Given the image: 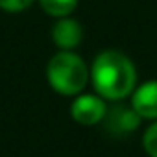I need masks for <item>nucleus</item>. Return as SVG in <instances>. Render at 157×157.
<instances>
[{
  "instance_id": "f257e3e1",
  "label": "nucleus",
  "mask_w": 157,
  "mask_h": 157,
  "mask_svg": "<svg viewBox=\"0 0 157 157\" xmlns=\"http://www.w3.org/2000/svg\"><path fill=\"white\" fill-rule=\"evenodd\" d=\"M89 70L94 93L105 102H124L139 85L135 63L120 50L100 52L93 59Z\"/></svg>"
},
{
  "instance_id": "f03ea898",
  "label": "nucleus",
  "mask_w": 157,
  "mask_h": 157,
  "mask_svg": "<svg viewBox=\"0 0 157 157\" xmlns=\"http://www.w3.org/2000/svg\"><path fill=\"white\" fill-rule=\"evenodd\" d=\"M46 82L61 96H78L91 82V70L80 54L59 50L46 63Z\"/></svg>"
},
{
  "instance_id": "7ed1b4c3",
  "label": "nucleus",
  "mask_w": 157,
  "mask_h": 157,
  "mask_svg": "<svg viewBox=\"0 0 157 157\" xmlns=\"http://www.w3.org/2000/svg\"><path fill=\"white\" fill-rule=\"evenodd\" d=\"M107 113V102L96 93H82L70 104V118L80 126L102 124Z\"/></svg>"
},
{
  "instance_id": "20e7f679",
  "label": "nucleus",
  "mask_w": 157,
  "mask_h": 157,
  "mask_svg": "<svg viewBox=\"0 0 157 157\" xmlns=\"http://www.w3.org/2000/svg\"><path fill=\"white\" fill-rule=\"evenodd\" d=\"M50 37H52V43L57 46V50L76 52V48L83 41V26L72 17L56 19L50 30Z\"/></svg>"
},
{
  "instance_id": "39448f33",
  "label": "nucleus",
  "mask_w": 157,
  "mask_h": 157,
  "mask_svg": "<svg viewBox=\"0 0 157 157\" xmlns=\"http://www.w3.org/2000/svg\"><path fill=\"white\" fill-rule=\"evenodd\" d=\"M142 118L135 113V109L129 105H124L122 102H115L113 107H107V113H105V118H104V124H105V129L115 133V135H129L133 131L139 129Z\"/></svg>"
},
{
  "instance_id": "423d86ee",
  "label": "nucleus",
  "mask_w": 157,
  "mask_h": 157,
  "mask_svg": "<svg viewBox=\"0 0 157 157\" xmlns=\"http://www.w3.org/2000/svg\"><path fill=\"white\" fill-rule=\"evenodd\" d=\"M129 105L142 120H157V80L139 83L129 96Z\"/></svg>"
},
{
  "instance_id": "0eeeda50",
  "label": "nucleus",
  "mask_w": 157,
  "mask_h": 157,
  "mask_svg": "<svg viewBox=\"0 0 157 157\" xmlns=\"http://www.w3.org/2000/svg\"><path fill=\"white\" fill-rule=\"evenodd\" d=\"M37 2L41 10L52 19L70 17L78 8V0H37Z\"/></svg>"
},
{
  "instance_id": "6e6552de",
  "label": "nucleus",
  "mask_w": 157,
  "mask_h": 157,
  "mask_svg": "<svg viewBox=\"0 0 157 157\" xmlns=\"http://www.w3.org/2000/svg\"><path fill=\"white\" fill-rule=\"evenodd\" d=\"M142 148L148 157H157V120H153L142 133Z\"/></svg>"
},
{
  "instance_id": "1a4fd4ad",
  "label": "nucleus",
  "mask_w": 157,
  "mask_h": 157,
  "mask_svg": "<svg viewBox=\"0 0 157 157\" xmlns=\"http://www.w3.org/2000/svg\"><path fill=\"white\" fill-rule=\"evenodd\" d=\"M37 0H0V10L6 13H21Z\"/></svg>"
}]
</instances>
